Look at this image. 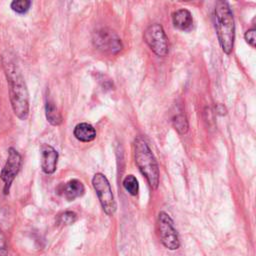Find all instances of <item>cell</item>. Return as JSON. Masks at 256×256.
Segmentation results:
<instances>
[{
    "instance_id": "6da1fadb",
    "label": "cell",
    "mask_w": 256,
    "mask_h": 256,
    "mask_svg": "<svg viewBox=\"0 0 256 256\" xmlns=\"http://www.w3.org/2000/svg\"><path fill=\"white\" fill-rule=\"evenodd\" d=\"M3 68L9 87V98L14 114L20 120H26L29 114V93L24 78L18 67L3 59Z\"/></svg>"
},
{
    "instance_id": "7a4b0ae2",
    "label": "cell",
    "mask_w": 256,
    "mask_h": 256,
    "mask_svg": "<svg viewBox=\"0 0 256 256\" xmlns=\"http://www.w3.org/2000/svg\"><path fill=\"white\" fill-rule=\"evenodd\" d=\"M215 27L223 52L231 54L235 41V22L230 6L225 1H217L214 10Z\"/></svg>"
},
{
    "instance_id": "3957f363",
    "label": "cell",
    "mask_w": 256,
    "mask_h": 256,
    "mask_svg": "<svg viewBox=\"0 0 256 256\" xmlns=\"http://www.w3.org/2000/svg\"><path fill=\"white\" fill-rule=\"evenodd\" d=\"M135 163L147 179L152 189H157L159 185V168L157 161L151 152L147 142L141 136H137L133 144Z\"/></svg>"
},
{
    "instance_id": "277c9868",
    "label": "cell",
    "mask_w": 256,
    "mask_h": 256,
    "mask_svg": "<svg viewBox=\"0 0 256 256\" xmlns=\"http://www.w3.org/2000/svg\"><path fill=\"white\" fill-rule=\"evenodd\" d=\"M92 186L104 212L107 215H113L116 211V202L106 176L102 173H96L92 178Z\"/></svg>"
},
{
    "instance_id": "5b68a950",
    "label": "cell",
    "mask_w": 256,
    "mask_h": 256,
    "mask_svg": "<svg viewBox=\"0 0 256 256\" xmlns=\"http://www.w3.org/2000/svg\"><path fill=\"white\" fill-rule=\"evenodd\" d=\"M92 42L98 50L107 54H117L123 48L120 37L110 28L96 30L93 33Z\"/></svg>"
},
{
    "instance_id": "8992f818",
    "label": "cell",
    "mask_w": 256,
    "mask_h": 256,
    "mask_svg": "<svg viewBox=\"0 0 256 256\" xmlns=\"http://www.w3.org/2000/svg\"><path fill=\"white\" fill-rule=\"evenodd\" d=\"M144 40L150 49L157 55L164 57L169 52V43L168 38L165 34L163 27L154 23L147 27L144 32Z\"/></svg>"
},
{
    "instance_id": "52a82bcc",
    "label": "cell",
    "mask_w": 256,
    "mask_h": 256,
    "mask_svg": "<svg viewBox=\"0 0 256 256\" xmlns=\"http://www.w3.org/2000/svg\"><path fill=\"white\" fill-rule=\"evenodd\" d=\"M158 231L160 240L166 248L170 250L179 248L180 242L177 231L174 228L173 220L167 213L163 211L158 215Z\"/></svg>"
},
{
    "instance_id": "ba28073f",
    "label": "cell",
    "mask_w": 256,
    "mask_h": 256,
    "mask_svg": "<svg viewBox=\"0 0 256 256\" xmlns=\"http://www.w3.org/2000/svg\"><path fill=\"white\" fill-rule=\"evenodd\" d=\"M21 163H22V159L19 152L12 147L9 148L6 163L0 173V178L4 183V188H3L4 194L9 193L10 187L20 170Z\"/></svg>"
},
{
    "instance_id": "9c48e42d",
    "label": "cell",
    "mask_w": 256,
    "mask_h": 256,
    "mask_svg": "<svg viewBox=\"0 0 256 256\" xmlns=\"http://www.w3.org/2000/svg\"><path fill=\"white\" fill-rule=\"evenodd\" d=\"M41 153V168L46 174H53L57 168L58 152L49 144L40 146Z\"/></svg>"
},
{
    "instance_id": "30bf717a",
    "label": "cell",
    "mask_w": 256,
    "mask_h": 256,
    "mask_svg": "<svg viewBox=\"0 0 256 256\" xmlns=\"http://www.w3.org/2000/svg\"><path fill=\"white\" fill-rule=\"evenodd\" d=\"M84 192L85 187L78 179H72L58 188V193L68 201H73L76 198L81 197Z\"/></svg>"
},
{
    "instance_id": "8fae6325",
    "label": "cell",
    "mask_w": 256,
    "mask_h": 256,
    "mask_svg": "<svg viewBox=\"0 0 256 256\" xmlns=\"http://www.w3.org/2000/svg\"><path fill=\"white\" fill-rule=\"evenodd\" d=\"M172 22L175 28L187 31L193 25V18L187 9H179L172 14Z\"/></svg>"
},
{
    "instance_id": "7c38bea8",
    "label": "cell",
    "mask_w": 256,
    "mask_h": 256,
    "mask_svg": "<svg viewBox=\"0 0 256 256\" xmlns=\"http://www.w3.org/2000/svg\"><path fill=\"white\" fill-rule=\"evenodd\" d=\"M73 134L75 138L81 142H90L95 139L96 130L91 124L83 122L75 126L73 130Z\"/></svg>"
},
{
    "instance_id": "4fadbf2b",
    "label": "cell",
    "mask_w": 256,
    "mask_h": 256,
    "mask_svg": "<svg viewBox=\"0 0 256 256\" xmlns=\"http://www.w3.org/2000/svg\"><path fill=\"white\" fill-rule=\"evenodd\" d=\"M45 114H46V119L47 121L53 125V126H58L62 123V116L61 113L59 112L58 108L54 104L53 101L48 100L45 105Z\"/></svg>"
},
{
    "instance_id": "5bb4252c",
    "label": "cell",
    "mask_w": 256,
    "mask_h": 256,
    "mask_svg": "<svg viewBox=\"0 0 256 256\" xmlns=\"http://www.w3.org/2000/svg\"><path fill=\"white\" fill-rule=\"evenodd\" d=\"M172 123L174 128L177 130L179 134H185L188 131V120L183 113H177L172 118Z\"/></svg>"
},
{
    "instance_id": "9a60e30c",
    "label": "cell",
    "mask_w": 256,
    "mask_h": 256,
    "mask_svg": "<svg viewBox=\"0 0 256 256\" xmlns=\"http://www.w3.org/2000/svg\"><path fill=\"white\" fill-rule=\"evenodd\" d=\"M123 187L125 188V190L135 196L138 194L139 191V184H138V180L136 179L135 176L133 175H127L124 180H123Z\"/></svg>"
},
{
    "instance_id": "2e32d148",
    "label": "cell",
    "mask_w": 256,
    "mask_h": 256,
    "mask_svg": "<svg viewBox=\"0 0 256 256\" xmlns=\"http://www.w3.org/2000/svg\"><path fill=\"white\" fill-rule=\"evenodd\" d=\"M31 6V1L29 0H15L12 1L10 4L11 9L18 13V14H24L26 13Z\"/></svg>"
},
{
    "instance_id": "e0dca14e",
    "label": "cell",
    "mask_w": 256,
    "mask_h": 256,
    "mask_svg": "<svg viewBox=\"0 0 256 256\" xmlns=\"http://www.w3.org/2000/svg\"><path fill=\"white\" fill-rule=\"evenodd\" d=\"M77 219V215L72 211H65L58 216V223L62 225L73 224Z\"/></svg>"
},
{
    "instance_id": "ac0fdd59",
    "label": "cell",
    "mask_w": 256,
    "mask_h": 256,
    "mask_svg": "<svg viewBox=\"0 0 256 256\" xmlns=\"http://www.w3.org/2000/svg\"><path fill=\"white\" fill-rule=\"evenodd\" d=\"M255 29H249L248 31H246V33L244 34V38L246 40V42L251 46V47H255V42H256V37H255Z\"/></svg>"
},
{
    "instance_id": "d6986e66",
    "label": "cell",
    "mask_w": 256,
    "mask_h": 256,
    "mask_svg": "<svg viewBox=\"0 0 256 256\" xmlns=\"http://www.w3.org/2000/svg\"><path fill=\"white\" fill-rule=\"evenodd\" d=\"M0 256H7L6 237L1 229H0Z\"/></svg>"
},
{
    "instance_id": "ffe728a7",
    "label": "cell",
    "mask_w": 256,
    "mask_h": 256,
    "mask_svg": "<svg viewBox=\"0 0 256 256\" xmlns=\"http://www.w3.org/2000/svg\"><path fill=\"white\" fill-rule=\"evenodd\" d=\"M216 111H217V113L219 115H222V116L225 115L226 112H227V110H226V108H225V106L223 104H217L216 105Z\"/></svg>"
}]
</instances>
